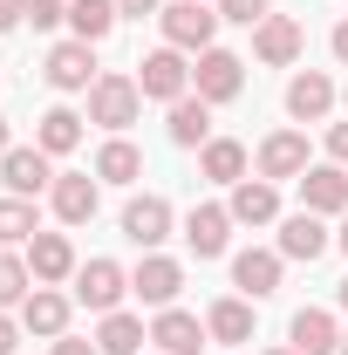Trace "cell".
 Masks as SVG:
<instances>
[{
	"label": "cell",
	"mask_w": 348,
	"mask_h": 355,
	"mask_svg": "<svg viewBox=\"0 0 348 355\" xmlns=\"http://www.w3.org/2000/svg\"><path fill=\"white\" fill-rule=\"evenodd\" d=\"M157 28H164V48H177V55H205V48H218V7L212 0H171L164 14H157Z\"/></svg>",
	"instance_id": "cell-1"
},
{
	"label": "cell",
	"mask_w": 348,
	"mask_h": 355,
	"mask_svg": "<svg viewBox=\"0 0 348 355\" xmlns=\"http://www.w3.org/2000/svg\"><path fill=\"white\" fill-rule=\"evenodd\" d=\"M137 110H143V89H137V76H123V69H103L96 76V89H89V123H103V130H130Z\"/></svg>",
	"instance_id": "cell-2"
},
{
	"label": "cell",
	"mask_w": 348,
	"mask_h": 355,
	"mask_svg": "<svg viewBox=\"0 0 348 355\" xmlns=\"http://www.w3.org/2000/svg\"><path fill=\"white\" fill-rule=\"evenodd\" d=\"M137 89H143V103H177V96H191V62L177 48H150L137 62Z\"/></svg>",
	"instance_id": "cell-3"
},
{
	"label": "cell",
	"mask_w": 348,
	"mask_h": 355,
	"mask_svg": "<svg viewBox=\"0 0 348 355\" xmlns=\"http://www.w3.org/2000/svg\"><path fill=\"white\" fill-rule=\"evenodd\" d=\"M239 89H246V62H239L232 48H205V55L191 62V96H205L212 110H218V103H232Z\"/></svg>",
	"instance_id": "cell-4"
},
{
	"label": "cell",
	"mask_w": 348,
	"mask_h": 355,
	"mask_svg": "<svg viewBox=\"0 0 348 355\" xmlns=\"http://www.w3.org/2000/svg\"><path fill=\"white\" fill-rule=\"evenodd\" d=\"M42 76H48V89H62V96H76V89H96V76H103V69H96V48L69 35V42H55V48H48Z\"/></svg>",
	"instance_id": "cell-5"
},
{
	"label": "cell",
	"mask_w": 348,
	"mask_h": 355,
	"mask_svg": "<svg viewBox=\"0 0 348 355\" xmlns=\"http://www.w3.org/2000/svg\"><path fill=\"white\" fill-rule=\"evenodd\" d=\"M123 294H130V273H123L116 260L76 266V301H82L89 314H116V308H123Z\"/></svg>",
	"instance_id": "cell-6"
},
{
	"label": "cell",
	"mask_w": 348,
	"mask_h": 355,
	"mask_svg": "<svg viewBox=\"0 0 348 355\" xmlns=\"http://www.w3.org/2000/svg\"><path fill=\"white\" fill-rule=\"evenodd\" d=\"M0 184L14 191V198H42L48 184H55V164H48L42 144H14L7 157H0Z\"/></svg>",
	"instance_id": "cell-7"
},
{
	"label": "cell",
	"mask_w": 348,
	"mask_h": 355,
	"mask_svg": "<svg viewBox=\"0 0 348 355\" xmlns=\"http://www.w3.org/2000/svg\"><path fill=\"white\" fill-rule=\"evenodd\" d=\"M48 205H55V219H62V225H89V219H96V205H103V178L55 171V184H48Z\"/></svg>",
	"instance_id": "cell-8"
},
{
	"label": "cell",
	"mask_w": 348,
	"mask_h": 355,
	"mask_svg": "<svg viewBox=\"0 0 348 355\" xmlns=\"http://www.w3.org/2000/svg\"><path fill=\"white\" fill-rule=\"evenodd\" d=\"M130 294L143 301V308H177V294H184V266L164 260V253H143L130 273Z\"/></svg>",
	"instance_id": "cell-9"
},
{
	"label": "cell",
	"mask_w": 348,
	"mask_h": 355,
	"mask_svg": "<svg viewBox=\"0 0 348 355\" xmlns=\"http://www.w3.org/2000/svg\"><path fill=\"white\" fill-rule=\"evenodd\" d=\"M307 48V28L294 21V14H266L260 28H253V55H260L266 69H294Z\"/></svg>",
	"instance_id": "cell-10"
},
{
	"label": "cell",
	"mask_w": 348,
	"mask_h": 355,
	"mask_svg": "<svg viewBox=\"0 0 348 355\" xmlns=\"http://www.w3.org/2000/svg\"><path fill=\"white\" fill-rule=\"evenodd\" d=\"M301 212H321V219L348 212V164H307L301 171Z\"/></svg>",
	"instance_id": "cell-11"
},
{
	"label": "cell",
	"mask_w": 348,
	"mask_h": 355,
	"mask_svg": "<svg viewBox=\"0 0 348 355\" xmlns=\"http://www.w3.org/2000/svg\"><path fill=\"white\" fill-rule=\"evenodd\" d=\"M123 239H130V246H143V253H157V246L171 239V205H164L157 191L130 198V205H123Z\"/></svg>",
	"instance_id": "cell-12"
},
{
	"label": "cell",
	"mask_w": 348,
	"mask_h": 355,
	"mask_svg": "<svg viewBox=\"0 0 348 355\" xmlns=\"http://www.w3.org/2000/svg\"><path fill=\"white\" fill-rule=\"evenodd\" d=\"M28 266H35V287H62V280H76V246H69V232H35L28 239Z\"/></svg>",
	"instance_id": "cell-13"
},
{
	"label": "cell",
	"mask_w": 348,
	"mask_h": 355,
	"mask_svg": "<svg viewBox=\"0 0 348 355\" xmlns=\"http://www.w3.org/2000/svg\"><path fill=\"white\" fill-rule=\"evenodd\" d=\"M225 212H232V225H273L280 219V184L273 178H239L232 198H225Z\"/></svg>",
	"instance_id": "cell-14"
},
{
	"label": "cell",
	"mask_w": 348,
	"mask_h": 355,
	"mask_svg": "<svg viewBox=\"0 0 348 355\" xmlns=\"http://www.w3.org/2000/svg\"><path fill=\"white\" fill-rule=\"evenodd\" d=\"M328 246H335V232L321 225V212H294V219H280V246H273V253H280V260H307V266H314Z\"/></svg>",
	"instance_id": "cell-15"
},
{
	"label": "cell",
	"mask_w": 348,
	"mask_h": 355,
	"mask_svg": "<svg viewBox=\"0 0 348 355\" xmlns=\"http://www.w3.org/2000/svg\"><path fill=\"white\" fill-rule=\"evenodd\" d=\"M69 308H76V301H69L62 287H35V294L21 301V328L42 335V342H62V335H69Z\"/></svg>",
	"instance_id": "cell-16"
},
{
	"label": "cell",
	"mask_w": 348,
	"mask_h": 355,
	"mask_svg": "<svg viewBox=\"0 0 348 355\" xmlns=\"http://www.w3.org/2000/svg\"><path fill=\"white\" fill-rule=\"evenodd\" d=\"M280 253L273 246H246L239 260H232V287L246 294V301H266V294H280Z\"/></svg>",
	"instance_id": "cell-17"
},
{
	"label": "cell",
	"mask_w": 348,
	"mask_h": 355,
	"mask_svg": "<svg viewBox=\"0 0 348 355\" xmlns=\"http://www.w3.org/2000/svg\"><path fill=\"white\" fill-rule=\"evenodd\" d=\"M225 239H232V212H225V205H191V212H184V246H191L198 260H218Z\"/></svg>",
	"instance_id": "cell-18"
},
{
	"label": "cell",
	"mask_w": 348,
	"mask_h": 355,
	"mask_svg": "<svg viewBox=\"0 0 348 355\" xmlns=\"http://www.w3.org/2000/svg\"><path fill=\"white\" fill-rule=\"evenodd\" d=\"M150 342H157L164 355H198V342H212V328H205L198 314H184V308H157Z\"/></svg>",
	"instance_id": "cell-19"
},
{
	"label": "cell",
	"mask_w": 348,
	"mask_h": 355,
	"mask_svg": "<svg viewBox=\"0 0 348 355\" xmlns=\"http://www.w3.org/2000/svg\"><path fill=\"white\" fill-rule=\"evenodd\" d=\"M328 110H335V83H328L321 69H301V76L287 83V116H294V123H321Z\"/></svg>",
	"instance_id": "cell-20"
},
{
	"label": "cell",
	"mask_w": 348,
	"mask_h": 355,
	"mask_svg": "<svg viewBox=\"0 0 348 355\" xmlns=\"http://www.w3.org/2000/svg\"><path fill=\"white\" fill-rule=\"evenodd\" d=\"M287 342H294L301 355H335L342 349V328H335L328 308H301L294 321H287Z\"/></svg>",
	"instance_id": "cell-21"
},
{
	"label": "cell",
	"mask_w": 348,
	"mask_h": 355,
	"mask_svg": "<svg viewBox=\"0 0 348 355\" xmlns=\"http://www.w3.org/2000/svg\"><path fill=\"white\" fill-rule=\"evenodd\" d=\"M301 171H307V137L301 130H273L260 144V178L280 184V178H301Z\"/></svg>",
	"instance_id": "cell-22"
},
{
	"label": "cell",
	"mask_w": 348,
	"mask_h": 355,
	"mask_svg": "<svg viewBox=\"0 0 348 355\" xmlns=\"http://www.w3.org/2000/svg\"><path fill=\"white\" fill-rule=\"evenodd\" d=\"M171 144L177 150H205L212 144V103L205 96H177L171 103Z\"/></svg>",
	"instance_id": "cell-23"
},
{
	"label": "cell",
	"mask_w": 348,
	"mask_h": 355,
	"mask_svg": "<svg viewBox=\"0 0 348 355\" xmlns=\"http://www.w3.org/2000/svg\"><path fill=\"white\" fill-rule=\"evenodd\" d=\"M205 328H212V342H225V349L253 342V301H246V294H225V301H212Z\"/></svg>",
	"instance_id": "cell-24"
},
{
	"label": "cell",
	"mask_w": 348,
	"mask_h": 355,
	"mask_svg": "<svg viewBox=\"0 0 348 355\" xmlns=\"http://www.w3.org/2000/svg\"><path fill=\"white\" fill-rule=\"evenodd\" d=\"M116 21H123V7L116 0H69V28H76V42H110L116 35Z\"/></svg>",
	"instance_id": "cell-25"
},
{
	"label": "cell",
	"mask_w": 348,
	"mask_h": 355,
	"mask_svg": "<svg viewBox=\"0 0 348 355\" xmlns=\"http://www.w3.org/2000/svg\"><path fill=\"white\" fill-rule=\"evenodd\" d=\"M35 144H42L48 157H69V150L82 144V116H76L69 103H55V110H42V123H35Z\"/></svg>",
	"instance_id": "cell-26"
},
{
	"label": "cell",
	"mask_w": 348,
	"mask_h": 355,
	"mask_svg": "<svg viewBox=\"0 0 348 355\" xmlns=\"http://www.w3.org/2000/svg\"><path fill=\"white\" fill-rule=\"evenodd\" d=\"M246 164H253V157H246V144H239V137H212V144L198 150V171L212 178V184H239Z\"/></svg>",
	"instance_id": "cell-27"
},
{
	"label": "cell",
	"mask_w": 348,
	"mask_h": 355,
	"mask_svg": "<svg viewBox=\"0 0 348 355\" xmlns=\"http://www.w3.org/2000/svg\"><path fill=\"white\" fill-rule=\"evenodd\" d=\"M96 178H103V184H137V178H143V150H137L130 137H110V144L96 150Z\"/></svg>",
	"instance_id": "cell-28"
},
{
	"label": "cell",
	"mask_w": 348,
	"mask_h": 355,
	"mask_svg": "<svg viewBox=\"0 0 348 355\" xmlns=\"http://www.w3.org/2000/svg\"><path fill=\"white\" fill-rule=\"evenodd\" d=\"M143 342H150V328H143L137 314H123V308L103 314V328H96V349H103V355H137Z\"/></svg>",
	"instance_id": "cell-29"
},
{
	"label": "cell",
	"mask_w": 348,
	"mask_h": 355,
	"mask_svg": "<svg viewBox=\"0 0 348 355\" xmlns=\"http://www.w3.org/2000/svg\"><path fill=\"white\" fill-rule=\"evenodd\" d=\"M35 232H42L35 198H14V191H7V198H0V246H28Z\"/></svg>",
	"instance_id": "cell-30"
},
{
	"label": "cell",
	"mask_w": 348,
	"mask_h": 355,
	"mask_svg": "<svg viewBox=\"0 0 348 355\" xmlns=\"http://www.w3.org/2000/svg\"><path fill=\"white\" fill-rule=\"evenodd\" d=\"M35 294V266H28V253H7L0 246V308H21Z\"/></svg>",
	"instance_id": "cell-31"
},
{
	"label": "cell",
	"mask_w": 348,
	"mask_h": 355,
	"mask_svg": "<svg viewBox=\"0 0 348 355\" xmlns=\"http://www.w3.org/2000/svg\"><path fill=\"white\" fill-rule=\"evenodd\" d=\"M218 21H239V28H260L266 14H273V0H212Z\"/></svg>",
	"instance_id": "cell-32"
},
{
	"label": "cell",
	"mask_w": 348,
	"mask_h": 355,
	"mask_svg": "<svg viewBox=\"0 0 348 355\" xmlns=\"http://www.w3.org/2000/svg\"><path fill=\"white\" fill-rule=\"evenodd\" d=\"M21 14H28L35 28H55V21H69V0H28Z\"/></svg>",
	"instance_id": "cell-33"
},
{
	"label": "cell",
	"mask_w": 348,
	"mask_h": 355,
	"mask_svg": "<svg viewBox=\"0 0 348 355\" xmlns=\"http://www.w3.org/2000/svg\"><path fill=\"white\" fill-rule=\"evenodd\" d=\"M14 349H21V314L0 308V355H14Z\"/></svg>",
	"instance_id": "cell-34"
},
{
	"label": "cell",
	"mask_w": 348,
	"mask_h": 355,
	"mask_svg": "<svg viewBox=\"0 0 348 355\" xmlns=\"http://www.w3.org/2000/svg\"><path fill=\"white\" fill-rule=\"evenodd\" d=\"M328 164H348V123H328Z\"/></svg>",
	"instance_id": "cell-35"
},
{
	"label": "cell",
	"mask_w": 348,
	"mask_h": 355,
	"mask_svg": "<svg viewBox=\"0 0 348 355\" xmlns=\"http://www.w3.org/2000/svg\"><path fill=\"white\" fill-rule=\"evenodd\" d=\"M48 355H103L96 342H76V335H62V342H48Z\"/></svg>",
	"instance_id": "cell-36"
},
{
	"label": "cell",
	"mask_w": 348,
	"mask_h": 355,
	"mask_svg": "<svg viewBox=\"0 0 348 355\" xmlns=\"http://www.w3.org/2000/svg\"><path fill=\"white\" fill-rule=\"evenodd\" d=\"M21 7H28V0H0V35H7V28H21V21H28V14H21Z\"/></svg>",
	"instance_id": "cell-37"
},
{
	"label": "cell",
	"mask_w": 348,
	"mask_h": 355,
	"mask_svg": "<svg viewBox=\"0 0 348 355\" xmlns=\"http://www.w3.org/2000/svg\"><path fill=\"white\" fill-rule=\"evenodd\" d=\"M328 48H335V62H342V69H348V21H342V28H335V35H328Z\"/></svg>",
	"instance_id": "cell-38"
},
{
	"label": "cell",
	"mask_w": 348,
	"mask_h": 355,
	"mask_svg": "<svg viewBox=\"0 0 348 355\" xmlns=\"http://www.w3.org/2000/svg\"><path fill=\"white\" fill-rule=\"evenodd\" d=\"M116 7H123V14H137V21H143V14H157V0H116Z\"/></svg>",
	"instance_id": "cell-39"
},
{
	"label": "cell",
	"mask_w": 348,
	"mask_h": 355,
	"mask_svg": "<svg viewBox=\"0 0 348 355\" xmlns=\"http://www.w3.org/2000/svg\"><path fill=\"white\" fill-rule=\"evenodd\" d=\"M7 150H14V130H7V116H0V157H7Z\"/></svg>",
	"instance_id": "cell-40"
},
{
	"label": "cell",
	"mask_w": 348,
	"mask_h": 355,
	"mask_svg": "<svg viewBox=\"0 0 348 355\" xmlns=\"http://www.w3.org/2000/svg\"><path fill=\"white\" fill-rule=\"evenodd\" d=\"M335 246H342V253H348V212H342V232H335Z\"/></svg>",
	"instance_id": "cell-41"
},
{
	"label": "cell",
	"mask_w": 348,
	"mask_h": 355,
	"mask_svg": "<svg viewBox=\"0 0 348 355\" xmlns=\"http://www.w3.org/2000/svg\"><path fill=\"white\" fill-rule=\"evenodd\" d=\"M266 355H301V349H294V342H280V349H266Z\"/></svg>",
	"instance_id": "cell-42"
},
{
	"label": "cell",
	"mask_w": 348,
	"mask_h": 355,
	"mask_svg": "<svg viewBox=\"0 0 348 355\" xmlns=\"http://www.w3.org/2000/svg\"><path fill=\"white\" fill-rule=\"evenodd\" d=\"M335 301H342V314H348V280H342V294H335Z\"/></svg>",
	"instance_id": "cell-43"
},
{
	"label": "cell",
	"mask_w": 348,
	"mask_h": 355,
	"mask_svg": "<svg viewBox=\"0 0 348 355\" xmlns=\"http://www.w3.org/2000/svg\"><path fill=\"white\" fill-rule=\"evenodd\" d=\"M342 355H348V328H342Z\"/></svg>",
	"instance_id": "cell-44"
},
{
	"label": "cell",
	"mask_w": 348,
	"mask_h": 355,
	"mask_svg": "<svg viewBox=\"0 0 348 355\" xmlns=\"http://www.w3.org/2000/svg\"><path fill=\"white\" fill-rule=\"evenodd\" d=\"M342 103H348V89H342Z\"/></svg>",
	"instance_id": "cell-45"
}]
</instances>
